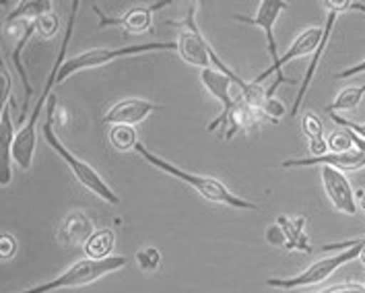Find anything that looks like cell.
Here are the masks:
<instances>
[{
	"label": "cell",
	"mask_w": 365,
	"mask_h": 293,
	"mask_svg": "<svg viewBox=\"0 0 365 293\" xmlns=\"http://www.w3.org/2000/svg\"><path fill=\"white\" fill-rule=\"evenodd\" d=\"M78 0L73 2V6H71V19H68V25H66V31H64V39H62V43H60V50H58V56L56 62H54V68H52V73H50V77L46 81V85H43V89H41V93H39L38 99V106L34 108V112H31V118L21 126V130L17 133V137H15V143H13V161H17V165H19L21 170H29L31 168V163H34V153H36V126H38V118L41 114V110H43V103H46V99L52 98V87L58 85L56 78H58V71H60V66H62V62H64V56H66V48H68V43H71V38H73V29H75V21H77V11H78Z\"/></svg>",
	"instance_id": "6da1fadb"
},
{
	"label": "cell",
	"mask_w": 365,
	"mask_h": 293,
	"mask_svg": "<svg viewBox=\"0 0 365 293\" xmlns=\"http://www.w3.org/2000/svg\"><path fill=\"white\" fill-rule=\"evenodd\" d=\"M135 151L143 157L145 161H149L153 168H157V170H161V172H165V174H170V176L178 178V180L186 182V184H190L198 195L202 196V198H207V200H211V202L227 205V207L240 209V211H258V209H260L256 202L246 200V198H242V196L233 195L223 182H219V180H215V178L211 176H198V174H192V172H186V170L173 165L170 161H165L163 157L155 155L153 151H149V149H147L145 145H140V143H136Z\"/></svg>",
	"instance_id": "7a4b0ae2"
},
{
	"label": "cell",
	"mask_w": 365,
	"mask_h": 293,
	"mask_svg": "<svg viewBox=\"0 0 365 293\" xmlns=\"http://www.w3.org/2000/svg\"><path fill=\"white\" fill-rule=\"evenodd\" d=\"M364 246L365 235L359 237V240H346V242H339V244H327V246H322L324 252H334V250H339V252L328 256V258H322V260H316L314 264H309L304 273L295 274V277H289V279L274 277V279H269L267 285L269 287H279V289H297V287H308V285L322 283L334 271H339L343 264L359 258Z\"/></svg>",
	"instance_id": "3957f363"
},
{
	"label": "cell",
	"mask_w": 365,
	"mask_h": 293,
	"mask_svg": "<svg viewBox=\"0 0 365 293\" xmlns=\"http://www.w3.org/2000/svg\"><path fill=\"white\" fill-rule=\"evenodd\" d=\"M54 108H56V98H50V110H48V118H46V124H43V137L48 140V145L66 161V165L73 170L75 178H77L78 182H81L87 190H91L93 195L99 196V198L106 200V202H110V205H120V196L115 195L114 190L108 186V182L99 176V172H97L96 168L89 165L87 161L78 159L75 153H71V151L60 143V138L56 137V133H54V128H52Z\"/></svg>",
	"instance_id": "277c9868"
},
{
	"label": "cell",
	"mask_w": 365,
	"mask_h": 293,
	"mask_svg": "<svg viewBox=\"0 0 365 293\" xmlns=\"http://www.w3.org/2000/svg\"><path fill=\"white\" fill-rule=\"evenodd\" d=\"M178 50V43L172 41H153V43H140V46H124V48H93L87 50L83 54H78L75 58H66L62 62L60 71H58L56 83H64L66 78L77 75L81 71L87 68H97L103 64H110L118 58H128L135 54H147V52H172Z\"/></svg>",
	"instance_id": "5b68a950"
},
{
	"label": "cell",
	"mask_w": 365,
	"mask_h": 293,
	"mask_svg": "<svg viewBox=\"0 0 365 293\" xmlns=\"http://www.w3.org/2000/svg\"><path fill=\"white\" fill-rule=\"evenodd\" d=\"M128 264V258L124 256H110L106 260H91V258H85V260H78L75 262L68 271H64L62 274H58L56 279L48 281V283H41L36 285L31 289H25L21 293H52L60 292V289H75V287H85V285H91L93 281L106 277V274L114 273L118 269H124Z\"/></svg>",
	"instance_id": "8992f818"
},
{
	"label": "cell",
	"mask_w": 365,
	"mask_h": 293,
	"mask_svg": "<svg viewBox=\"0 0 365 293\" xmlns=\"http://www.w3.org/2000/svg\"><path fill=\"white\" fill-rule=\"evenodd\" d=\"M196 6L198 4L192 2L190 9H188L186 19L180 21V23L173 21L172 25L180 27V38H178L175 43H178V52H180L182 60H186L188 64L205 71V68H211L212 48L207 43V39L202 38V34H200V29L196 25Z\"/></svg>",
	"instance_id": "52a82bcc"
},
{
	"label": "cell",
	"mask_w": 365,
	"mask_h": 293,
	"mask_svg": "<svg viewBox=\"0 0 365 293\" xmlns=\"http://www.w3.org/2000/svg\"><path fill=\"white\" fill-rule=\"evenodd\" d=\"M287 2H283V0H262L260 4H258V11H256V15L254 17H246V15H235L233 19L235 21H242V23H248L252 27H260L262 31H264V36H267V41H269V56H270V64L269 68L264 71V73H260L258 77L254 78L252 83H256V85H260L262 81L267 77H270L272 73H277V66H279V50H277V38H274V23L277 19L281 17V13L283 11H287Z\"/></svg>",
	"instance_id": "ba28073f"
},
{
	"label": "cell",
	"mask_w": 365,
	"mask_h": 293,
	"mask_svg": "<svg viewBox=\"0 0 365 293\" xmlns=\"http://www.w3.org/2000/svg\"><path fill=\"white\" fill-rule=\"evenodd\" d=\"M200 81L209 89V93H211L212 98L221 103V116L217 118V120H212L211 124H209V130L212 133V130H217V126L219 128L225 126V120L230 118L231 110L244 99V96H233L231 93V87L235 85L233 78L230 75H225V73H221V71H217V68L200 71Z\"/></svg>",
	"instance_id": "9c48e42d"
},
{
	"label": "cell",
	"mask_w": 365,
	"mask_h": 293,
	"mask_svg": "<svg viewBox=\"0 0 365 293\" xmlns=\"http://www.w3.org/2000/svg\"><path fill=\"white\" fill-rule=\"evenodd\" d=\"M168 4H170L168 0H159V2H153V4H147V6H133L122 17H106L99 11L97 4H93V11L99 17V27H120L126 34H145V31H149V27L153 23L155 11H159V9H163Z\"/></svg>",
	"instance_id": "30bf717a"
},
{
	"label": "cell",
	"mask_w": 365,
	"mask_h": 293,
	"mask_svg": "<svg viewBox=\"0 0 365 293\" xmlns=\"http://www.w3.org/2000/svg\"><path fill=\"white\" fill-rule=\"evenodd\" d=\"M320 176H322V184H324V190H327L328 200L332 202V207L345 215H355L357 213V195L345 174L330 165H324V168H320Z\"/></svg>",
	"instance_id": "8fae6325"
},
{
	"label": "cell",
	"mask_w": 365,
	"mask_h": 293,
	"mask_svg": "<svg viewBox=\"0 0 365 293\" xmlns=\"http://www.w3.org/2000/svg\"><path fill=\"white\" fill-rule=\"evenodd\" d=\"M324 38V27H308L306 31H302L295 41L289 46V50L281 56L279 60V66H277V81L272 83V87H270L269 91H267V98H274V93H277V89L283 85V83H295L293 78H285L283 75V66L291 62V60L295 58H302V56H308L312 52H316L318 50V46H320V41Z\"/></svg>",
	"instance_id": "7c38bea8"
},
{
	"label": "cell",
	"mask_w": 365,
	"mask_h": 293,
	"mask_svg": "<svg viewBox=\"0 0 365 293\" xmlns=\"http://www.w3.org/2000/svg\"><path fill=\"white\" fill-rule=\"evenodd\" d=\"M314 165H330L339 172H357L365 168V155L355 147L345 153H327L320 157H308V159H287L283 161V168H314Z\"/></svg>",
	"instance_id": "4fadbf2b"
},
{
	"label": "cell",
	"mask_w": 365,
	"mask_h": 293,
	"mask_svg": "<svg viewBox=\"0 0 365 293\" xmlns=\"http://www.w3.org/2000/svg\"><path fill=\"white\" fill-rule=\"evenodd\" d=\"M155 110H157V106L147 99H124V101L115 103L114 108H110L103 114L101 122L108 126H135L149 114H153Z\"/></svg>",
	"instance_id": "5bb4252c"
},
{
	"label": "cell",
	"mask_w": 365,
	"mask_h": 293,
	"mask_svg": "<svg viewBox=\"0 0 365 293\" xmlns=\"http://www.w3.org/2000/svg\"><path fill=\"white\" fill-rule=\"evenodd\" d=\"M15 128L11 110L4 106L0 116V186H9L13 180L11 159H13V143H15Z\"/></svg>",
	"instance_id": "9a60e30c"
},
{
	"label": "cell",
	"mask_w": 365,
	"mask_h": 293,
	"mask_svg": "<svg viewBox=\"0 0 365 293\" xmlns=\"http://www.w3.org/2000/svg\"><path fill=\"white\" fill-rule=\"evenodd\" d=\"M336 19H339V11H336V9H330V13H328V17H327V23H324V38H322L320 46H318V50L314 52V58H312V62H309L308 73H306L304 83H302V87H299V93H297V98H295L293 110L289 112L291 116H297V114H299V106H302V101H304L306 93H308L309 83H312V78H314L316 71H318V64H320V60H322V54L327 52V46H328V41H330V36H332V29H334V23H336Z\"/></svg>",
	"instance_id": "2e32d148"
},
{
	"label": "cell",
	"mask_w": 365,
	"mask_h": 293,
	"mask_svg": "<svg viewBox=\"0 0 365 293\" xmlns=\"http://www.w3.org/2000/svg\"><path fill=\"white\" fill-rule=\"evenodd\" d=\"M93 223L91 219L75 211L64 219V223L60 225V232H58V240L64 244V246H78V244H85L91 235H93Z\"/></svg>",
	"instance_id": "e0dca14e"
},
{
	"label": "cell",
	"mask_w": 365,
	"mask_h": 293,
	"mask_svg": "<svg viewBox=\"0 0 365 293\" xmlns=\"http://www.w3.org/2000/svg\"><path fill=\"white\" fill-rule=\"evenodd\" d=\"M115 246V235L112 230L103 227V230H96L93 235L85 242V255L91 260H106L110 258L112 250Z\"/></svg>",
	"instance_id": "ac0fdd59"
},
{
	"label": "cell",
	"mask_w": 365,
	"mask_h": 293,
	"mask_svg": "<svg viewBox=\"0 0 365 293\" xmlns=\"http://www.w3.org/2000/svg\"><path fill=\"white\" fill-rule=\"evenodd\" d=\"M277 223L285 230V234L289 237V250H302V252H312V246L308 244V237L304 234V225H306V219L304 217H295V219H289V217H279Z\"/></svg>",
	"instance_id": "d6986e66"
},
{
	"label": "cell",
	"mask_w": 365,
	"mask_h": 293,
	"mask_svg": "<svg viewBox=\"0 0 365 293\" xmlns=\"http://www.w3.org/2000/svg\"><path fill=\"white\" fill-rule=\"evenodd\" d=\"M50 11H52V2H48V0H25V2H21L15 11H11L4 17V21L6 23H13V21L19 19L38 21L41 15L50 13Z\"/></svg>",
	"instance_id": "ffe728a7"
},
{
	"label": "cell",
	"mask_w": 365,
	"mask_h": 293,
	"mask_svg": "<svg viewBox=\"0 0 365 293\" xmlns=\"http://www.w3.org/2000/svg\"><path fill=\"white\" fill-rule=\"evenodd\" d=\"M365 98V83L364 85H357V87H346V89H343L339 96H336V99L330 103L327 108L328 114H336V112H351V110H355L361 101H364Z\"/></svg>",
	"instance_id": "44dd1931"
},
{
	"label": "cell",
	"mask_w": 365,
	"mask_h": 293,
	"mask_svg": "<svg viewBox=\"0 0 365 293\" xmlns=\"http://www.w3.org/2000/svg\"><path fill=\"white\" fill-rule=\"evenodd\" d=\"M110 143L118 151H130L136 147V130L133 126H112L110 128Z\"/></svg>",
	"instance_id": "7402d4cb"
},
{
	"label": "cell",
	"mask_w": 365,
	"mask_h": 293,
	"mask_svg": "<svg viewBox=\"0 0 365 293\" xmlns=\"http://www.w3.org/2000/svg\"><path fill=\"white\" fill-rule=\"evenodd\" d=\"M328 147H330V153H345V151H351L353 149V143H351V137L346 133L345 128H339L334 130L330 137H328Z\"/></svg>",
	"instance_id": "603a6c76"
},
{
	"label": "cell",
	"mask_w": 365,
	"mask_h": 293,
	"mask_svg": "<svg viewBox=\"0 0 365 293\" xmlns=\"http://www.w3.org/2000/svg\"><path fill=\"white\" fill-rule=\"evenodd\" d=\"M267 242H269L270 246H274V248H281V250H289V237L285 234V230L279 225V223H274V225H269L267 227Z\"/></svg>",
	"instance_id": "cb8c5ba5"
},
{
	"label": "cell",
	"mask_w": 365,
	"mask_h": 293,
	"mask_svg": "<svg viewBox=\"0 0 365 293\" xmlns=\"http://www.w3.org/2000/svg\"><path fill=\"white\" fill-rule=\"evenodd\" d=\"M302 128H304V133L308 135L309 140L322 138V133H324L322 120L316 116V114H312V112H308V114L304 116V120H302Z\"/></svg>",
	"instance_id": "d4e9b609"
},
{
	"label": "cell",
	"mask_w": 365,
	"mask_h": 293,
	"mask_svg": "<svg viewBox=\"0 0 365 293\" xmlns=\"http://www.w3.org/2000/svg\"><path fill=\"white\" fill-rule=\"evenodd\" d=\"M58 27H60V21H58V15L54 11H50V13H46V15H41L38 19V31L43 36V38H52V36H56Z\"/></svg>",
	"instance_id": "484cf974"
},
{
	"label": "cell",
	"mask_w": 365,
	"mask_h": 293,
	"mask_svg": "<svg viewBox=\"0 0 365 293\" xmlns=\"http://www.w3.org/2000/svg\"><path fill=\"white\" fill-rule=\"evenodd\" d=\"M330 118H332V122H334V124H339L341 128H345V130H351L353 135H357V137L364 138V140H365V124H361V122H353V120L339 116V114H334V112L330 114Z\"/></svg>",
	"instance_id": "4316f807"
},
{
	"label": "cell",
	"mask_w": 365,
	"mask_h": 293,
	"mask_svg": "<svg viewBox=\"0 0 365 293\" xmlns=\"http://www.w3.org/2000/svg\"><path fill=\"white\" fill-rule=\"evenodd\" d=\"M281 116H285V106L274 98H267V101L262 103V118L269 120H279Z\"/></svg>",
	"instance_id": "83f0119b"
},
{
	"label": "cell",
	"mask_w": 365,
	"mask_h": 293,
	"mask_svg": "<svg viewBox=\"0 0 365 293\" xmlns=\"http://www.w3.org/2000/svg\"><path fill=\"white\" fill-rule=\"evenodd\" d=\"M15 252H17V240L11 234L2 232V235H0V258L9 260V258L15 256Z\"/></svg>",
	"instance_id": "f1b7e54d"
},
{
	"label": "cell",
	"mask_w": 365,
	"mask_h": 293,
	"mask_svg": "<svg viewBox=\"0 0 365 293\" xmlns=\"http://www.w3.org/2000/svg\"><path fill=\"white\" fill-rule=\"evenodd\" d=\"M318 293H365V285H357V283H345V285H334L328 287L324 292Z\"/></svg>",
	"instance_id": "f546056e"
},
{
	"label": "cell",
	"mask_w": 365,
	"mask_h": 293,
	"mask_svg": "<svg viewBox=\"0 0 365 293\" xmlns=\"http://www.w3.org/2000/svg\"><path fill=\"white\" fill-rule=\"evenodd\" d=\"M365 73V58L361 62H357V64H353V66H349L345 71H341L336 78H349V77H357V75H364Z\"/></svg>",
	"instance_id": "4dcf8cb0"
},
{
	"label": "cell",
	"mask_w": 365,
	"mask_h": 293,
	"mask_svg": "<svg viewBox=\"0 0 365 293\" xmlns=\"http://www.w3.org/2000/svg\"><path fill=\"white\" fill-rule=\"evenodd\" d=\"M0 75H2V108H4V99L9 98V93H11V77H9L4 66H2Z\"/></svg>",
	"instance_id": "1f68e13d"
},
{
	"label": "cell",
	"mask_w": 365,
	"mask_h": 293,
	"mask_svg": "<svg viewBox=\"0 0 365 293\" xmlns=\"http://www.w3.org/2000/svg\"><path fill=\"white\" fill-rule=\"evenodd\" d=\"M351 9H355V11H361V13H365V2H351Z\"/></svg>",
	"instance_id": "d6a6232c"
},
{
	"label": "cell",
	"mask_w": 365,
	"mask_h": 293,
	"mask_svg": "<svg viewBox=\"0 0 365 293\" xmlns=\"http://www.w3.org/2000/svg\"><path fill=\"white\" fill-rule=\"evenodd\" d=\"M359 198H361V205H364V209H365V190H361V192H359Z\"/></svg>",
	"instance_id": "836d02e7"
},
{
	"label": "cell",
	"mask_w": 365,
	"mask_h": 293,
	"mask_svg": "<svg viewBox=\"0 0 365 293\" xmlns=\"http://www.w3.org/2000/svg\"><path fill=\"white\" fill-rule=\"evenodd\" d=\"M359 258H361V262L365 264V246H364V250H361V256H359Z\"/></svg>",
	"instance_id": "e575fe53"
}]
</instances>
